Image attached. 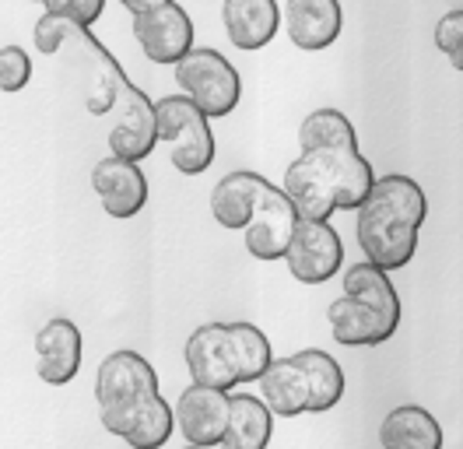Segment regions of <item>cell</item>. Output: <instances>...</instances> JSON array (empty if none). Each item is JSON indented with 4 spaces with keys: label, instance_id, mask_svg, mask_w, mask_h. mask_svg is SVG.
Instances as JSON below:
<instances>
[{
    "label": "cell",
    "instance_id": "1",
    "mask_svg": "<svg viewBox=\"0 0 463 449\" xmlns=\"http://www.w3.org/2000/svg\"><path fill=\"white\" fill-rule=\"evenodd\" d=\"M376 172L358 151L354 127L341 110L309 112L298 127V158L285 168V194L298 218L330 222L334 211H358Z\"/></svg>",
    "mask_w": 463,
    "mask_h": 449
},
{
    "label": "cell",
    "instance_id": "2",
    "mask_svg": "<svg viewBox=\"0 0 463 449\" xmlns=\"http://www.w3.org/2000/svg\"><path fill=\"white\" fill-rule=\"evenodd\" d=\"M99 418L130 449H162L175 428V411L158 393L155 365L145 355L119 348L95 372Z\"/></svg>",
    "mask_w": 463,
    "mask_h": 449
},
{
    "label": "cell",
    "instance_id": "3",
    "mask_svg": "<svg viewBox=\"0 0 463 449\" xmlns=\"http://www.w3.org/2000/svg\"><path fill=\"white\" fill-rule=\"evenodd\" d=\"M429 215L425 190L401 172L379 176L358 207L354 235L365 260L383 271H401L418 253V232Z\"/></svg>",
    "mask_w": 463,
    "mask_h": 449
},
{
    "label": "cell",
    "instance_id": "4",
    "mask_svg": "<svg viewBox=\"0 0 463 449\" xmlns=\"http://www.w3.org/2000/svg\"><path fill=\"white\" fill-rule=\"evenodd\" d=\"M32 43L43 56L63 60V67L71 71V84L81 91L91 116H109L116 110L119 88L130 78L85 25H74L57 14H43L32 28Z\"/></svg>",
    "mask_w": 463,
    "mask_h": 449
},
{
    "label": "cell",
    "instance_id": "5",
    "mask_svg": "<svg viewBox=\"0 0 463 449\" xmlns=\"http://www.w3.org/2000/svg\"><path fill=\"white\" fill-rule=\"evenodd\" d=\"M158 106V140L169 148V158L183 176H201L214 162L211 116L186 95H165Z\"/></svg>",
    "mask_w": 463,
    "mask_h": 449
},
{
    "label": "cell",
    "instance_id": "6",
    "mask_svg": "<svg viewBox=\"0 0 463 449\" xmlns=\"http://www.w3.org/2000/svg\"><path fill=\"white\" fill-rule=\"evenodd\" d=\"M175 84L183 88L186 99H194L211 119L232 116L239 99H242V81L239 71L232 67L218 50H190L175 63Z\"/></svg>",
    "mask_w": 463,
    "mask_h": 449
},
{
    "label": "cell",
    "instance_id": "7",
    "mask_svg": "<svg viewBox=\"0 0 463 449\" xmlns=\"http://www.w3.org/2000/svg\"><path fill=\"white\" fill-rule=\"evenodd\" d=\"M291 278L302 284H326L330 278L341 274L345 267V243L334 232L330 222H317V218H298L291 246L285 253Z\"/></svg>",
    "mask_w": 463,
    "mask_h": 449
},
{
    "label": "cell",
    "instance_id": "8",
    "mask_svg": "<svg viewBox=\"0 0 463 449\" xmlns=\"http://www.w3.org/2000/svg\"><path fill=\"white\" fill-rule=\"evenodd\" d=\"M295 224H298V211H295L291 196L285 194V186L267 183V190L257 200L253 218L242 228L246 253L253 260H263V263L285 260V253L291 246V235H295Z\"/></svg>",
    "mask_w": 463,
    "mask_h": 449
},
{
    "label": "cell",
    "instance_id": "9",
    "mask_svg": "<svg viewBox=\"0 0 463 449\" xmlns=\"http://www.w3.org/2000/svg\"><path fill=\"white\" fill-rule=\"evenodd\" d=\"M113 127H109V151L130 162H145L158 144V106L147 99L134 81L119 88L116 99Z\"/></svg>",
    "mask_w": 463,
    "mask_h": 449
},
{
    "label": "cell",
    "instance_id": "10",
    "mask_svg": "<svg viewBox=\"0 0 463 449\" xmlns=\"http://www.w3.org/2000/svg\"><path fill=\"white\" fill-rule=\"evenodd\" d=\"M186 368L190 379L214 387V390H235L242 387L239 379V358H235V340L232 323H201L186 340Z\"/></svg>",
    "mask_w": 463,
    "mask_h": 449
},
{
    "label": "cell",
    "instance_id": "11",
    "mask_svg": "<svg viewBox=\"0 0 463 449\" xmlns=\"http://www.w3.org/2000/svg\"><path fill=\"white\" fill-rule=\"evenodd\" d=\"M175 428L183 432V439L190 446L214 449L225 443L232 418V396L225 390L203 387V383H190L175 400Z\"/></svg>",
    "mask_w": 463,
    "mask_h": 449
},
{
    "label": "cell",
    "instance_id": "12",
    "mask_svg": "<svg viewBox=\"0 0 463 449\" xmlns=\"http://www.w3.org/2000/svg\"><path fill=\"white\" fill-rule=\"evenodd\" d=\"M134 39L141 46V53L151 63L175 67L183 56L194 50V22L179 4H165L145 14H134Z\"/></svg>",
    "mask_w": 463,
    "mask_h": 449
},
{
    "label": "cell",
    "instance_id": "13",
    "mask_svg": "<svg viewBox=\"0 0 463 449\" xmlns=\"http://www.w3.org/2000/svg\"><path fill=\"white\" fill-rule=\"evenodd\" d=\"M91 186L102 200V211L109 218H137L147 204V179L137 162L130 158H119V155H109L102 158L99 166L91 168Z\"/></svg>",
    "mask_w": 463,
    "mask_h": 449
},
{
    "label": "cell",
    "instance_id": "14",
    "mask_svg": "<svg viewBox=\"0 0 463 449\" xmlns=\"http://www.w3.org/2000/svg\"><path fill=\"white\" fill-rule=\"evenodd\" d=\"M81 368V330L74 320H50L35 334V372L46 387H67Z\"/></svg>",
    "mask_w": 463,
    "mask_h": 449
},
{
    "label": "cell",
    "instance_id": "15",
    "mask_svg": "<svg viewBox=\"0 0 463 449\" xmlns=\"http://www.w3.org/2000/svg\"><path fill=\"white\" fill-rule=\"evenodd\" d=\"M281 18H285L291 46L306 50V53L330 50L341 35V25H345L341 0H288Z\"/></svg>",
    "mask_w": 463,
    "mask_h": 449
},
{
    "label": "cell",
    "instance_id": "16",
    "mask_svg": "<svg viewBox=\"0 0 463 449\" xmlns=\"http://www.w3.org/2000/svg\"><path fill=\"white\" fill-rule=\"evenodd\" d=\"M222 22H225V35L235 50L257 53L278 35L281 7H278V0H225Z\"/></svg>",
    "mask_w": 463,
    "mask_h": 449
},
{
    "label": "cell",
    "instance_id": "17",
    "mask_svg": "<svg viewBox=\"0 0 463 449\" xmlns=\"http://www.w3.org/2000/svg\"><path fill=\"white\" fill-rule=\"evenodd\" d=\"M263 404L274 411V418H298L309 415L313 404V387H309V372L298 358V351L288 358H274L270 368L260 376Z\"/></svg>",
    "mask_w": 463,
    "mask_h": 449
},
{
    "label": "cell",
    "instance_id": "18",
    "mask_svg": "<svg viewBox=\"0 0 463 449\" xmlns=\"http://www.w3.org/2000/svg\"><path fill=\"white\" fill-rule=\"evenodd\" d=\"M326 323L337 344L345 348H379L397 334L393 323H386V316H379L373 306H365L354 295H341L326 309Z\"/></svg>",
    "mask_w": 463,
    "mask_h": 449
},
{
    "label": "cell",
    "instance_id": "19",
    "mask_svg": "<svg viewBox=\"0 0 463 449\" xmlns=\"http://www.w3.org/2000/svg\"><path fill=\"white\" fill-rule=\"evenodd\" d=\"M263 190H267V179L260 172L239 168V172L222 176L214 183V190H211V218L222 228H229V232H242L253 218Z\"/></svg>",
    "mask_w": 463,
    "mask_h": 449
},
{
    "label": "cell",
    "instance_id": "20",
    "mask_svg": "<svg viewBox=\"0 0 463 449\" xmlns=\"http://www.w3.org/2000/svg\"><path fill=\"white\" fill-rule=\"evenodd\" d=\"M442 425L421 404H401L379 425L383 449H442Z\"/></svg>",
    "mask_w": 463,
    "mask_h": 449
},
{
    "label": "cell",
    "instance_id": "21",
    "mask_svg": "<svg viewBox=\"0 0 463 449\" xmlns=\"http://www.w3.org/2000/svg\"><path fill=\"white\" fill-rule=\"evenodd\" d=\"M274 435V411L263 404V396L232 393V418L222 449H267Z\"/></svg>",
    "mask_w": 463,
    "mask_h": 449
},
{
    "label": "cell",
    "instance_id": "22",
    "mask_svg": "<svg viewBox=\"0 0 463 449\" xmlns=\"http://www.w3.org/2000/svg\"><path fill=\"white\" fill-rule=\"evenodd\" d=\"M345 295L362 299L365 306L376 309L379 316H386V323L401 327V295H397V288L390 281V271L376 267L373 260L345 267Z\"/></svg>",
    "mask_w": 463,
    "mask_h": 449
},
{
    "label": "cell",
    "instance_id": "23",
    "mask_svg": "<svg viewBox=\"0 0 463 449\" xmlns=\"http://www.w3.org/2000/svg\"><path fill=\"white\" fill-rule=\"evenodd\" d=\"M298 358L309 372V387H313V404H309V415H323L330 407L341 404L345 396V368L337 365L334 355L319 351V348H306L298 351Z\"/></svg>",
    "mask_w": 463,
    "mask_h": 449
},
{
    "label": "cell",
    "instance_id": "24",
    "mask_svg": "<svg viewBox=\"0 0 463 449\" xmlns=\"http://www.w3.org/2000/svg\"><path fill=\"white\" fill-rule=\"evenodd\" d=\"M232 340H235V358H239V379L260 383V376L274 362L267 334L253 323H232Z\"/></svg>",
    "mask_w": 463,
    "mask_h": 449
},
{
    "label": "cell",
    "instance_id": "25",
    "mask_svg": "<svg viewBox=\"0 0 463 449\" xmlns=\"http://www.w3.org/2000/svg\"><path fill=\"white\" fill-rule=\"evenodd\" d=\"M32 78V60L29 53L22 50V46H14V43H4L0 46V91L4 95H14V91H22Z\"/></svg>",
    "mask_w": 463,
    "mask_h": 449
},
{
    "label": "cell",
    "instance_id": "26",
    "mask_svg": "<svg viewBox=\"0 0 463 449\" xmlns=\"http://www.w3.org/2000/svg\"><path fill=\"white\" fill-rule=\"evenodd\" d=\"M435 50L449 60L453 71H463V11H446L435 22Z\"/></svg>",
    "mask_w": 463,
    "mask_h": 449
},
{
    "label": "cell",
    "instance_id": "27",
    "mask_svg": "<svg viewBox=\"0 0 463 449\" xmlns=\"http://www.w3.org/2000/svg\"><path fill=\"white\" fill-rule=\"evenodd\" d=\"M102 11H106V0H57L53 11H46V14H57V18H67L74 25L91 28L102 18Z\"/></svg>",
    "mask_w": 463,
    "mask_h": 449
},
{
    "label": "cell",
    "instance_id": "28",
    "mask_svg": "<svg viewBox=\"0 0 463 449\" xmlns=\"http://www.w3.org/2000/svg\"><path fill=\"white\" fill-rule=\"evenodd\" d=\"M130 14H145V11H155V7H165V4H173V0H119Z\"/></svg>",
    "mask_w": 463,
    "mask_h": 449
},
{
    "label": "cell",
    "instance_id": "29",
    "mask_svg": "<svg viewBox=\"0 0 463 449\" xmlns=\"http://www.w3.org/2000/svg\"><path fill=\"white\" fill-rule=\"evenodd\" d=\"M32 4H43V11H53V4H57V0H32Z\"/></svg>",
    "mask_w": 463,
    "mask_h": 449
},
{
    "label": "cell",
    "instance_id": "30",
    "mask_svg": "<svg viewBox=\"0 0 463 449\" xmlns=\"http://www.w3.org/2000/svg\"><path fill=\"white\" fill-rule=\"evenodd\" d=\"M183 449H203V446H183Z\"/></svg>",
    "mask_w": 463,
    "mask_h": 449
}]
</instances>
